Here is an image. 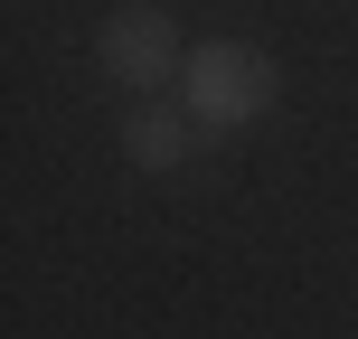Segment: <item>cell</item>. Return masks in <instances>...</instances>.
<instances>
[{
  "mask_svg": "<svg viewBox=\"0 0 358 339\" xmlns=\"http://www.w3.org/2000/svg\"><path fill=\"white\" fill-rule=\"evenodd\" d=\"M273 94H283V66H273L264 48H245V38H208V48H189V66H179V104L208 132H245L255 113H273Z\"/></svg>",
  "mask_w": 358,
  "mask_h": 339,
  "instance_id": "obj_1",
  "label": "cell"
},
{
  "mask_svg": "<svg viewBox=\"0 0 358 339\" xmlns=\"http://www.w3.org/2000/svg\"><path fill=\"white\" fill-rule=\"evenodd\" d=\"M94 66L113 75L123 94H161L179 66H189V48H179V19L161 0H123V10L94 29Z\"/></svg>",
  "mask_w": 358,
  "mask_h": 339,
  "instance_id": "obj_2",
  "label": "cell"
},
{
  "mask_svg": "<svg viewBox=\"0 0 358 339\" xmlns=\"http://www.w3.org/2000/svg\"><path fill=\"white\" fill-rule=\"evenodd\" d=\"M198 132H208V123H198L189 104H132V123H123V161H132V170H179V161L198 151Z\"/></svg>",
  "mask_w": 358,
  "mask_h": 339,
  "instance_id": "obj_3",
  "label": "cell"
}]
</instances>
